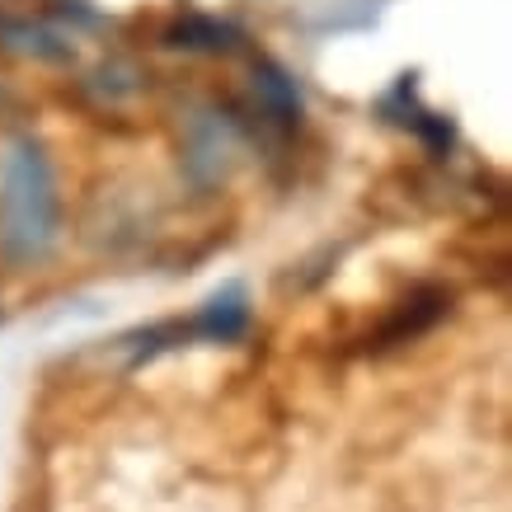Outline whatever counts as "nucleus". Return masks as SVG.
<instances>
[{
    "label": "nucleus",
    "mask_w": 512,
    "mask_h": 512,
    "mask_svg": "<svg viewBox=\"0 0 512 512\" xmlns=\"http://www.w3.org/2000/svg\"><path fill=\"white\" fill-rule=\"evenodd\" d=\"M381 113H386L395 127H409L433 156H447L451 141H456V127L419 104V85H414V76H400L395 85H390V94L381 99Z\"/></svg>",
    "instance_id": "3"
},
{
    "label": "nucleus",
    "mask_w": 512,
    "mask_h": 512,
    "mask_svg": "<svg viewBox=\"0 0 512 512\" xmlns=\"http://www.w3.org/2000/svg\"><path fill=\"white\" fill-rule=\"evenodd\" d=\"M188 339H207V343H235L249 334V296L245 287H221L202 301L198 311L184 320Z\"/></svg>",
    "instance_id": "4"
},
{
    "label": "nucleus",
    "mask_w": 512,
    "mask_h": 512,
    "mask_svg": "<svg viewBox=\"0 0 512 512\" xmlns=\"http://www.w3.org/2000/svg\"><path fill=\"white\" fill-rule=\"evenodd\" d=\"M165 47H179V52H240L245 33L235 29V24H226V19L184 15L165 29Z\"/></svg>",
    "instance_id": "5"
},
{
    "label": "nucleus",
    "mask_w": 512,
    "mask_h": 512,
    "mask_svg": "<svg viewBox=\"0 0 512 512\" xmlns=\"http://www.w3.org/2000/svg\"><path fill=\"white\" fill-rule=\"evenodd\" d=\"M104 15L90 10L85 0H52L33 15H10L0 10V52L33 57V62H71L76 57V33L99 29Z\"/></svg>",
    "instance_id": "2"
},
{
    "label": "nucleus",
    "mask_w": 512,
    "mask_h": 512,
    "mask_svg": "<svg viewBox=\"0 0 512 512\" xmlns=\"http://www.w3.org/2000/svg\"><path fill=\"white\" fill-rule=\"evenodd\" d=\"M57 240V179L43 146L19 137L0 170V254L15 264L43 259Z\"/></svg>",
    "instance_id": "1"
},
{
    "label": "nucleus",
    "mask_w": 512,
    "mask_h": 512,
    "mask_svg": "<svg viewBox=\"0 0 512 512\" xmlns=\"http://www.w3.org/2000/svg\"><path fill=\"white\" fill-rule=\"evenodd\" d=\"M254 99L268 113V123H278L282 132L296 127V118H301V90H296V80L278 62H268V57L254 62Z\"/></svg>",
    "instance_id": "6"
}]
</instances>
